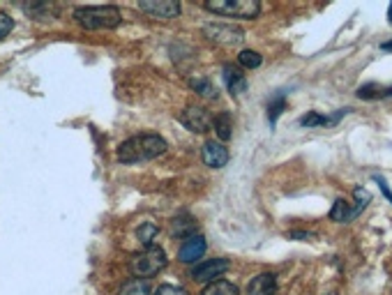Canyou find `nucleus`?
I'll use <instances>...</instances> for the list:
<instances>
[{
  "instance_id": "obj_1",
  "label": "nucleus",
  "mask_w": 392,
  "mask_h": 295,
  "mask_svg": "<svg viewBox=\"0 0 392 295\" xmlns=\"http://www.w3.org/2000/svg\"><path fill=\"white\" fill-rule=\"evenodd\" d=\"M164 152H166V141L160 134H138L118 145V162L123 164L151 162Z\"/></svg>"
},
{
  "instance_id": "obj_2",
  "label": "nucleus",
  "mask_w": 392,
  "mask_h": 295,
  "mask_svg": "<svg viewBox=\"0 0 392 295\" xmlns=\"http://www.w3.org/2000/svg\"><path fill=\"white\" fill-rule=\"evenodd\" d=\"M74 18L81 28L86 30H102V28H116L123 21V14L116 5L104 7H77L74 9Z\"/></svg>"
},
{
  "instance_id": "obj_3",
  "label": "nucleus",
  "mask_w": 392,
  "mask_h": 295,
  "mask_svg": "<svg viewBox=\"0 0 392 295\" xmlns=\"http://www.w3.org/2000/svg\"><path fill=\"white\" fill-rule=\"evenodd\" d=\"M169 258H166V252L162 247H148L141 254H134L132 261H129V270H132L134 277L138 279H151L160 270H164Z\"/></svg>"
},
{
  "instance_id": "obj_4",
  "label": "nucleus",
  "mask_w": 392,
  "mask_h": 295,
  "mask_svg": "<svg viewBox=\"0 0 392 295\" xmlns=\"http://www.w3.org/2000/svg\"><path fill=\"white\" fill-rule=\"evenodd\" d=\"M203 7L212 14L219 16H229V18H254L261 12V3L258 0H208L203 3Z\"/></svg>"
},
{
  "instance_id": "obj_5",
  "label": "nucleus",
  "mask_w": 392,
  "mask_h": 295,
  "mask_svg": "<svg viewBox=\"0 0 392 295\" xmlns=\"http://www.w3.org/2000/svg\"><path fill=\"white\" fill-rule=\"evenodd\" d=\"M178 120H180V125H185V127L190 129V132H194V134H205V132H210L214 118H212L210 111L203 108V106H187L178 116Z\"/></svg>"
},
{
  "instance_id": "obj_6",
  "label": "nucleus",
  "mask_w": 392,
  "mask_h": 295,
  "mask_svg": "<svg viewBox=\"0 0 392 295\" xmlns=\"http://www.w3.org/2000/svg\"><path fill=\"white\" fill-rule=\"evenodd\" d=\"M203 35L208 37L210 42H217L224 46H233L245 40V33H242L238 26H231V23H208V26H203Z\"/></svg>"
},
{
  "instance_id": "obj_7",
  "label": "nucleus",
  "mask_w": 392,
  "mask_h": 295,
  "mask_svg": "<svg viewBox=\"0 0 392 295\" xmlns=\"http://www.w3.org/2000/svg\"><path fill=\"white\" fill-rule=\"evenodd\" d=\"M205 249H208V243L201 233H192L187 238H183V245L178 249V261L185 265H196L203 258Z\"/></svg>"
},
{
  "instance_id": "obj_8",
  "label": "nucleus",
  "mask_w": 392,
  "mask_h": 295,
  "mask_svg": "<svg viewBox=\"0 0 392 295\" xmlns=\"http://www.w3.org/2000/svg\"><path fill=\"white\" fill-rule=\"evenodd\" d=\"M231 263L227 258H208V261H199L192 267V279L194 282H214L227 272Z\"/></svg>"
},
{
  "instance_id": "obj_9",
  "label": "nucleus",
  "mask_w": 392,
  "mask_h": 295,
  "mask_svg": "<svg viewBox=\"0 0 392 295\" xmlns=\"http://www.w3.org/2000/svg\"><path fill=\"white\" fill-rule=\"evenodd\" d=\"M201 157H203V164L210 166V169H224L229 164V150L219 141H205Z\"/></svg>"
},
{
  "instance_id": "obj_10",
  "label": "nucleus",
  "mask_w": 392,
  "mask_h": 295,
  "mask_svg": "<svg viewBox=\"0 0 392 295\" xmlns=\"http://www.w3.org/2000/svg\"><path fill=\"white\" fill-rule=\"evenodd\" d=\"M138 9L155 18H173L180 14V3H175V0H148V3H138Z\"/></svg>"
},
{
  "instance_id": "obj_11",
  "label": "nucleus",
  "mask_w": 392,
  "mask_h": 295,
  "mask_svg": "<svg viewBox=\"0 0 392 295\" xmlns=\"http://www.w3.org/2000/svg\"><path fill=\"white\" fill-rule=\"evenodd\" d=\"M224 74V83H227V88H229V92L231 95H242V92L247 90V79H245V74H242L238 67H233V65H224V69H222Z\"/></svg>"
},
{
  "instance_id": "obj_12",
  "label": "nucleus",
  "mask_w": 392,
  "mask_h": 295,
  "mask_svg": "<svg viewBox=\"0 0 392 295\" xmlns=\"http://www.w3.org/2000/svg\"><path fill=\"white\" fill-rule=\"evenodd\" d=\"M247 291L249 295H273L277 291V274L263 272V274L254 277V279L249 282Z\"/></svg>"
},
{
  "instance_id": "obj_13",
  "label": "nucleus",
  "mask_w": 392,
  "mask_h": 295,
  "mask_svg": "<svg viewBox=\"0 0 392 295\" xmlns=\"http://www.w3.org/2000/svg\"><path fill=\"white\" fill-rule=\"evenodd\" d=\"M212 127H214V134L219 138V143H227L233 136V116L229 111H224V113H219L212 120Z\"/></svg>"
},
{
  "instance_id": "obj_14",
  "label": "nucleus",
  "mask_w": 392,
  "mask_h": 295,
  "mask_svg": "<svg viewBox=\"0 0 392 295\" xmlns=\"http://www.w3.org/2000/svg\"><path fill=\"white\" fill-rule=\"evenodd\" d=\"M358 215H356V210L351 208V203H347L344 199H337L334 201V206L330 210V219L332 221H339V224H349V221H353Z\"/></svg>"
},
{
  "instance_id": "obj_15",
  "label": "nucleus",
  "mask_w": 392,
  "mask_h": 295,
  "mask_svg": "<svg viewBox=\"0 0 392 295\" xmlns=\"http://www.w3.org/2000/svg\"><path fill=\"white\" fill-rule=\"evenodd\" d=\"M201 295H240L238 286L229 279H214L203 289Z\"/></svg>"
},
{
  "instance_id": "obj_16",
  "label": "nucleus",
  "mask_w": 392,
  "mask_h": 295,
  "mask_svg": "<svg viewBox=\"0 0 392 295\" xmlns=\"http://www.w3.org/2000/svg\"><path fill=\"white\" fill-rule=\"evenodd\" d=\"M190 88L199 92L201 97L205 99H217V86L210 81V79H203V77H196V79H190Z\"/></svg>"
},
{
  "instance_id": "obj_17",
  "label": "nucleus",
  "mask_w": 392,
  "mask_h": 295,
  "mask_svg": "<svg viewBox=\"0 0 392 295\" xmlns=\"http://www.w3.org/2000/svg\"><path fill=\"white\" fill-rule=\"evenodd\" d=\"M120 295H153V286H151V279H129L123 289H120Z\"/></svg>"
},
{
  "instance_id": "obj_18",
  "label": "nucleus",
  "mask_w": 392,
  "mask_h": 295,
  "mask_svg": "<svg viewBox=\"0 0 392 295\" xmlns=\"http://www.w3.org/2000/svg\"><path fill=\"white\" fill-rule=\"evenodd\" d=\"M284 108H286V95L284 92H277V95L270 99V104H268V123L273 127L277 125L279 116L284 113Z\"/></svg>"
},
{
  "instance_id": "obj_19",
  "label": "nucleus",
  "mask_w": 392,
  "mask_h": 295,
  "mask_svg": "<svg viewBox=\"0 0 392 295\" xmlns=\"http://www.w3.org/2000/svg\"><path fill=\"white\" fill-rule=\"evenodd\" d=\"M157 233H160V228H157L153 221H146L138 228V240H141V245L148 249V247H155V240H157Z\"/></svg>"
},
{
  "instance_id": "obj_20",
  "label": "nucleus",
  "mask_w": 392,
  "mask_h": 295,
  "mask_svg": "<svg viewBox=\"0 0 392 295\" xmlns=\"http://www.w3.org/2000/svg\"><path fill=\"white\" fill-rule=\"evenodd\" d=\"M238 62H240L245 69H256V67H261V62H263V55H261L258 51L245 49V51H240Z\"/></svg>"
},
{
  "instance_id": "obj_21",
  "label": "nucleus",
  "mask_w": 392,
  "mask_h": 295,
  "mask_svg": "<svg viewBox=\"0 0 392 295\" xmlns=\"http://www.w3.org/2000/svg\"><path fill=\"white\" fill-rule=\"evenodd\" d=\"M300 125L307 127V129H312V127H323V125H332V118L316 113V111H310V113L300 118Z\"/></svg>"
},
{
  "instance_id": "obj_22",
  "label": "nucleus",
  "mask_w": 392,
  "mask_h": 295,
  "mask_svg": "<svg viewBox=\"0 0 392 295\" xmlns=\"http://www.w3.org/2000/svg\"><path fill=\"white\" fill-rule=\"evenodd\" d=\"M173 233L187 238V235L196 233V224H194L190 217H175L173 219Z\"/></svg>"
},
{
  "instance_id": "obj_23",
  "label": "nucleus",
  "mask_w": 392,
  "mask_h": 295,
  "mask_svg": "<svg viewBox=\"0 0 392 295\" xmlns=\"http://www.w3.org/2000/svg\"><path fill=\"white\" fill-rule=\"evenodd\" d=\"M383 88L386 86H379V83H365V86L358 88V97L360 99H381L383 97Z\"/></svg>"
},
{
  "instance_id": "obj_24",
  "label": "nucleus",
  "mask_w": 392,
  "mask_h": 295,
  "mask_svg": "<svg viewBox=\"0 0 392 295\" xmlns=\"http://www.w3.org/2000/svg\"><path fill=\"white\" fill-rule=\"evenodd\" d=\"M353 196H356V206H353V210H356V215H360V212L369 206L371 196H369V191L362 189V187H356V189H353Z\"/></svg>"
},
{
  "instance_id": "obj_25",
  "label": "nucleus",
  "mask_w": 392,
  "mask_h": 295,
  "mask_svg": "<svg viewBox=\"0 0 392 295\" xmlns=\"http://www.w3.org/2000/svg\"><path fill=\"white\" fill-rule=\"evenodd\" d=\"M153 295H190L183 286H175V284H162Z\"/></svg>"
},
{
  "instance_id": "obj_26",
  "label": "nucleus",
  "mask_w": 392,
  "mask_h": 295,
  "mask_svg": "<svg viewBox=\"0 0 392 295\" xmlns=\"http://www.w3.org/2000/svg\"><path fill=\"white\" fill-rule=\"evenodd\" d=\"M12 28H14V21H12V16L5 14V12H0V40H3L5 35L12 33Z\"/></svg>"
},
{
  "instance_id": "obj_27",
  "label": "nucleus",
  "mask_w": 392,
  "mask_h": 295,
  "mask_svg": "<svg viewBox=\"0 0 392 295\" xmlns=\"http://www.w3.org/2000/svg\"><path fill=\"white\" fill-rule=\"evenodd\" d=\"M374 182L381 187V191H383V196L392 203V191H390V187H388V182H386L383 178H381V175H374Z\"/></svg>"
},
{
  "instance_id": "obj_28",
  "label": "nucleus",
  "mask_w": 392,
  "mask_h": 295,
  "mask_svg": "<svg viewBox=\"0 0 392 295\" xmlns=\"http://www.w3.org/2000/svg\"><path fill=\"white\" fill-rule=\"evenodd\" d=\"M288 238H298V240H312L314 235L312 233H305V230H291Z\"/></svg>"
},
{
  "instance_id": "obj_29",
  "label": "nucleus",
  "mask_w": 392,
  "mask_h": 295,
  "mask_svg": "<svg viewBox=\"0 0 392 295\" xmlns=\"http://www.w3.org/2000/svg\"><path fill=\"white\" fill-rule=\"evenodd\" d=\"M381 49H383V51H392V40H390V42H383V44H381Z\"/></svg>"
},
{
  "instance_id": "obj_30",
  "label": "nucleus",
  "mask_w": 392,
  "mask_h": 295,
  "mask_svg": "<svg viewBox=\"0 0 392 295\" xmlns=\"http://www.w3.org/2000/svg\"><path fill=\"white\" fill-rule=\"evenodd\" d=\"M383 97H392V86L383 88Z\"/></svg>"
},
{
  "instance_id": "obj_31",
  "label": "nucleus",
  "mask_w": 392,
  "mask_h": 295,
  "mask_svg": "<svg viewBox=\"0 0 392 295\" xmlns=\"http://www.w3.org/2000/svg\"><path fill=\"white\" fill-rule=\"evenodd\" d=\"M388 21L392 23V3H390V7H388Z\"/></svg>"
},
{
  "instance_id": "obj_32",
  "label": "nucleus",
  "mask_w": 392,
  "mask_h": 295,
  "mask_svg": "<svg viewBox=\"0 0 392 295\" xmlns=\"http://www.w3.org/2000/svg\"><path fill=\"white\" fill-rule=\"evenodd\" d=\"M330 295H334V293H330Z\"/></svg>"
}]
</instances>
